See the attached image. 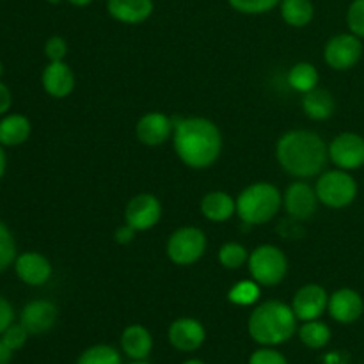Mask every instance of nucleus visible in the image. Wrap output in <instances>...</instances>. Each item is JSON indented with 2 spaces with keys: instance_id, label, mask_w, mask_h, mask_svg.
Here are the masks:
<instances>
[{
  "instance_id": "1",
  "label": "nucleus",
  "mask_w": 364,
  "mask_h": 364,
  "mask_svg": "<svg viewBox=\"0 0 364 364\" xmlns=\"http://www.w3.org/2000/svg\"><path fill=\"white\" fill-rule=\"evenodd\" d=\"M173 144L178 159L192 169H206L223 151V134L206 117H183L174 123Z\"/></svg>"
},
{
  "instance_id": "2",
  "label": "nucleus",
  "mask_w": 364,
  "mask_h": 364,
  "mask_svg": "<svg viewBox=\"0 0 364 364\" xmlns=\"http://www.w3.org/2000/svg\"><path fill=\"white\" fill-rule=\"evenodd\" d=\"M281 169L295 178H311L323 171L329 160V146L316 132L291 130L281 135L276 144Z\"/></svg>"
},
{
  "instance_id": "3",
  "label": "nucleus",
  "mask_w": 364,
  "mask_h": 364,
  "mask_svg": "<svg viewBox=\"0 0 364 364\" xmlns=\"http://www.w3.org/2000/svg\"><path fill=\"white\" fill-rule=\"evenodd\" d=\"M249 334L259 345H279L297 331V316L291 306L281 301L259 304L249 316Z\"/></svg>"
},
{
  "instance_id": "4",
  "label": "nucleus",
  "mask_w": 364,
  "mask_h": 364,
  "mask_svg": "<svg viewBox=\"0 0 364 364\" xmlns=\"http://www.w3.org/2000/svg\"><path fill=\"white\" fill-rule=\"evenodd\" d=\"M283 205L279 188L267 181L245 187L237 198V215L249 226H262L276 217Z\"/></svg>"
},
{
  "instance_id": "5",
  "label": "nucleus",
  "mask_w": 364,
  "mask_h": 364,
  "mask_svg": "<svg viewBox=\"0 0 364 364\" xmlns=\"http://www.w3.org/2000/svg\"><path fill=\"white\" fill-rule=\"evenodd\" d=\"M247 267L259 287H277L288 272V258L276 245L263 244L249 255Z\"/></svg>"
},
{
  "instance_id": "6",
  "label": "nucleus",
  "mask_w": 364,
  "mask_h": 364,
  "mask_svg": "<svg viewBox=\"0 0 364 364\" xmlns=\"http://www.w3.org/2000/svg\"><path fill=\"white\" fill-rule=\"evenodd\" d=\"M318 201L329 208L340 210L352 205L358 196V183L348 171L333 169L320 174L315 185Z\"/></svg>"
},
{
  "instance_id": "7",
  "label": "nucleus",
  "mask_w": 364,
  "mask_h": 364,
  "mask_svg": "<svg viewBox=\"0 0 364 364\" xmlns=\"http://www.w3.org/2000/svg\"><path fill=\"white\" fill-rule=\"evenodd\" d=\"M166 251L171 262L176 265H192L206 252V235L194 226L180 228L169 237Z\"/></svg>"
},
{
  "instance_id": "8",
  "label": "nucleus",
  "mask_w": 364,
  "mask_h": 364,
  "mask_svg": "<svg viewBox=\"0 0 364 364\" xmlns=\"http://www.w3.org/2000/svg\"><path fill=\"white\" fill-rule=\"evenodd\" d=\"M363 55L361 38L355 34H338L327 41L323 59L333 70L347 71L359 63Z\"/></svg>"
},
{
  "instance_id": "9",
  "label": "nucleus",
  "mask_w": 364,
  "mask_h": 364,
  "mask_svg": "<svg viewBox=\"0 0 364 364\" xmlns=\"http://www.w3.org/2000/svg\"><path fill=\"white\" fill-rule=\"evenodd\" d=\"M329 160L343 171H355L364 166V137L354 132L336 135L329 144Z\"/></svg>"
},
{
  "instance_id": "10",
  "label": "nucleus",
  "mask_w": 364,
  "mask_h": 364,
  "mask_svg": "<svg viewBox=\"0 0 364 364\" xmlns=\"http://www.w3.org/2000/svg\"><path fill=\"white\" fill-rule=\"evenodd\" d=\"M162 217V205L159 198L148 192L134 196L124 208V223L137 231H148L159 224Z\"/></svg>"
},
{
  "instance_id": "11",
  "label": "nucleus",
  "mask_w": 364,
  "mask_h": 364,
  "mask_svg": "<svg viewBox=\"0 0 364 364\" xmlns=\"http://www.w3.org/2000/svg\"><path fill=\"white\" fill-rule=\"evenodd\" d=\"M318 203L315 188L306 181H294L283 196L284 210L295 220H306L315 215Z\"/></svg>"
},
{
  "instance_id": "12",
  "label": "nucleus",
  "mask_w": 364,
  "mask_h": 364,
  "mask_svg": "<svg viewBox=\"0 0 364 364\" xmlns=\"http://www.w3.org/2000/svg\"><path fill=\"white\" fill-rule=\"evenodd\" d=\"M329 304V295L326 288L320 284H306L291 301V309H294L297 320L309 322V320H318L323 315Z\"/></svg>"
},
{
  "instance_id": "13",
  "label": "nucleus",
  "mask_w": 364,
  "mask_h": 364,
  "mask_svg": "<svg viewBox=\"0 0 364 364\" xmlns=\"http://www.w3.org/2000/svg\"><path fill=\"white\" fill-rule=\"evenodd\" d=\"M174 123L164 112H148L135 124L139 142L146 146H160L173 137Z\"/></svg>"
},
{
  "instance_id": "14",
  "label": "nucleus",
  "mask_w": 364,
  "mask_h": 364,
  "mask_svg": "<svg viewBox=\"0 0 364 364\" xmlns=\"http://www.w3.org/2000/svg\"><path fill=\"white\" fill-rule=\"evenodd\" d=\"M16 276L28 287H41L52 276V263L39 252H23L14 259Z\"/></svg>"
},
{
  "instance_id": "15",
  "label": "nucleus",
  "mask_w": 364,
  "mask_h": 364,
  "mask_svg": "<svg viewBox=\"0 0 364 364\" xmlns=\"http://www.w3.org/2000/svg\"><path fill=\"white\" fill-rule=\"evenodd\" d=\"M329 315L340 323H354L364 311L363 297L352 288H341L329 297Z\"/></svg>"
},
{
  "instance_id": "16",
  "label": "nucleus",
  "mask_w": 364,
  "mask_h": 364,
  "mask_svg": "<svg viewBox=\"0 0 364 364\" xmlns=\"http://www.w3.org/2000/svg\"><path fill=\"white\" fill-rule=\"evenodd\" d=\"M206 333L201 322L194 318H178L169 327V341L176 350L194 352L205 341Z\"/></svg>"
},
{
  "instance_id": "17",
  "label": "nucleus",
  "mask_w": 364,
  "mask_h": 364,
  "mask_svg": "<svg viewBox=\"0 0 364 364\" xmlns=\"http://www.w3.org/2000/svg\"><path fill=\"white\" fill-rule=\"evenodd\" d=\"M41 84L43 89H45L52 98L63 100L73 92L75 75L64 60H55V63H50L48 66L43 70Z\"/></svg>"
},
{
  "instance_id": "18",
  "label": "nucleus",
  "mask_w": 364,
  "mask_h": 364,
  "mask_svg": "<svg viewBox=\"0 0 364 364\" xmlns=\"http://www.w3.org/2000/svg\"><path fill=\"white\" fill-rule=\"evenodd\" d=\"M57 320V308L50 301H32L21 311V326L28 334H43L53 327Z\"/></svg>"
},
{
  "instance_id": "19",
  "label": "nucleus",
  "mask_w": 364,
  "mask_h": 364,
  "mask_svg": "<svg viewBox=\"0 0 364 364\" xmlns=\"http://www.w3.org/2000/svg\"><path fill=\"white\" fill-rule=\"evenodd\" d=\"M107 13L127 25H139L153 13V0H107Z\"/></svg>"
},
{
  "instance_id": "20",
  "label": "nucleus",
  "mask_w": 364,
  "mask_h": 364,
  "mask_svg": "<svg viewBox=\"0 0 364 364\" xmlns=\"http://www.w3.org/2000/svg\"><path fill=\"white\" fill-rule=\"evenodd\" d=\"M201 213L212 223H224L237 213V199L223 191L208 192L201 199Z\"/></svg>"
},
{
  "instance_id": "21",
  "label": "nucleus",
  "mask_w": 364,
  "mask_h": 364,
  "mask_svg": "<svg viewBox=\"0 0 364 364\" xmlns=\"http://www.w3.org/2000/svg\"><path fill=\"white\" fill-rule=\"evenodd\" d=\"M121 347H123L124 354L128 358L135 359V361H142V359L148 358L153 348L151 334L142 326L127 327L123 331V336H121Z\"/></svg>"
},
{
  "instance_id": "22",
  "label": "nucleus",
  "mask_w": 364,
  "mask_h": 364,
  "mask_svg": "<svg viewBox=\"0 0 364 364\" xmlns=\"http://www.w3.org/2000/svg\"><path fill=\"white\" fill-rule=\"evenodd\" d=\"M336 109V102H334L333 95L327 89L315 87L313 91L306 92L302 96V110L306 116L313 121H323L329 119Z\"/></svg>"
},
{
  "instance_id": "23",
  "label": "nucleus",
  "mask_w": 364,
  "mask_h": 364,
  "mask_svg": "<svg viewBox=\"0 0 364 364\" xmlns=\"http://www.w3.org/2000/svg\"><path fill=\"white\" fill-rule=\"evenodd\" d=\"M31 137V121L21 114H9L0 121V144L20 146Z\"/></svg>"
},
{
  "instance_id": "24",
  "label": "nucleus",
  "mask_w": 364,
  "mask_h": 364,
  "mask_svg": "<svg viewBox=\"0 0 364 364\" xmlns=\"http://www.w3.org/2000/svg\"><path fill=\"white\" fill-rule=\"evenodd\" d=\"M281 16L290 27H306L315 16L311 0H281Z\"/></svg>"
},
{
  "instance_id": "25",
  "label": "nucleus",
  "mask_w": 364,
  "mask_h": 364,
  "mask_svg": "<svg viewBox=\"0 0 364 364\" xmlns=\"http://www.w3.org/2000/svg\"><path fill=\"white\" fill-rule=\"evenodd\" d=\"M287 80H288V84H290L291 89H295V91L306 95V92H309V91H313L315 87H318L320 75H318V70H316L313 64L297 63L290 68Z\"/></svg>"
},
{
  "instance_id": "26",
  "label": "nucleus",
  "mask_w": 364,
  "mask_h": 364,
  "mask_svg": "<svg viewBox=\"0 0 364 364\" xmlns=\"http://www.w3.org/2000/svg\"><path fill=\"white\" fill-rule=\"evenodd\" d=\"M299 338L309 348H322L329 343L331 329L320 320H309L299 329Z\"/></svg>"
},
{
  "instance_id": "27",
  "label": "nucleus",
  "mask_w": 364,
  "mask_h": 364,
  "mask_svg": "<svg viewBox=\"0 0 364 364\" xmlns=\"http://www.w3.org/2000/svg\"><path fill=\"white\" fill-rule=\"evenodd\" d=\"M249 252L238 242H228V244L220 245L219 249V263L228 270L240 269L244 263H247Z\"/></svg>"
},
{
  "instance_id": "28",
  "label": "nucleus",
  "mask_w": 364,
  "mask_h": 364,
  "mask_svg": "<svg viewBox=\"0 0 364 364\" xmlns=\"http://www.w3.org/2000/svg\"><path fill=\"white\" fill-rule=\"evenodd\" d=\"M259 284L255 279H244L231 287L228 299L237 306H251L259 299Z\"/></svg>"
},
{
  "instance_id": "29",
  "label": "nucleus",
  "mask_w": 364,
  "mask_h": 364,
  "mask_svg": "<svg viewBox=\"0 0 364 364\" xmlns=\"http://www.w3.org/2000/svg\"><path fill=\"white\" fill-rule=\"evenodd\" d=\"M77 364H121V355L109 345H95L78 358Z\"/></svg>"
},
{
  "instance_id": "30",
  "label": "nucleus",
  "mask_w": 364,
  "mask_h": 364,
  "mask_svg": "<svg viewBox=\"0 0 364 364\" xmlns=\"http://www.w3.org/2000/svg\"><path fill=\"white\" fill-rule=\"evenodd\" d=\"M16 259V244L9 228L0 220V272L11 267Z\"/></svg>"
},
{
  "instance_id": "31",
  "label": "nucleus",
  "mask_w": 364,
  "mask_h": 364,
  "mask_svg": "<svg viewBox=\"0 0 364 364\" xmlns=\"http://www.w3.org/2000/svg\"><path fill=\"white\" fill-rule=\"evenodd\" d=\"M228 2L242 14H263L279 6L281 0H228Z\"/></svg>"
},
{
  "instance_id": "32",
  "label": "nucleus",
  "mask_w": 364,
  "mask_h": 364,
  "mask_svg": "<svg viewBox=\"0 0 364 364\" xmlns=\"http://www.w3.org/2000/svg\"><path fill=\"white\" fill-rule=\"evenodd\" d=\"M347 23L352 34L364 38V0H354L347 11Z\"/></svg>"
},
{
  "instance_id": "33",
  "label": "nucleus",
  "mask_w": 364,
  "mask_h": 364,
  "mask_svg": "<svg viewBox=\"0 0 364 364\" xmlns=\"http://www.w3.org/2000/svg\"><path fill=\"white\" fill-rule=\"evenodd\" d=\"M28 336V331L21 323H11L2 333V341L11 348V350H20L25 345Z\"/></svg>"
},
{
  "instance_id": "34",
  "label": "nucleus",
  "mask_w": 364,
  "mask_h": 364,
  "mask_svg": "<svg viewBox=\"0 0 364 364\" xmlns=\"http://www.w3.org/2000/svg\"><path fill=\"white\" fill-rule=\"evenodd\" d=\"M45 55L48 57L50 63L64 60V57L68 55L66 39L60 38V36H52V38L45 43Z\"/></svg>"
},
{
  "instance_id": "35",
  "label": "nucleus",
  "mask_w": 364,
  "mask_h": 364,
  "mask_svg": "<svg viewBox=\"0 0 364 364\" xmlns=\"http://www.w3.org/2000/svg\"><path fill=\"white\" fill-rule=\"evenodd\" d=\"M249 364H288L283 354L272 348H259L249 359Z\"/></svg>"
},
{
  "instance_id": "36",
  "label": "nucleus",
  "mask_w": 364,
  "mask_h": 364,
  "mask_svg": "<svg viewBox=\"0 0 364 364\" xmlns=\"http://www.w3.org/2000/svg\"><path fill=\"white\" fill-rule=\"evenodd\" d=\"M14 320V311L13 306L9 304V301H6L4 297H0V334L7 329V327L13 323Z\"/></svg>"
},
{
  "instance_id": "37",
  "label": "nucleus",
  "mask_w": 364,
  "mask_h": 364,
  "mask_svg": "<svg viewBox=\"0 0 364 364\" xmlns=\"http://www.w3.org/2000/svg\"><path fill=\"white\" fill-rule=\"evenodd\" d=\"M139 231L135 230V228H132L130 224H127L124 223L123 226H119L116 230V233H114V238H116V242L117 244H121V245H127V244H130V242H134V238H135V235H137Z\"/></svg>"
},
{
  "instance_id": "38",
  "label": "nucleus",
  "mask_w": 364,
  "mask_h": 364,
  "mask_svg": "<svg viewBox=\"0 0 364 364\" xmlns=\"http://www.w3.org/2000/svg\"><path fill=\"white\" fill-rule=\"evenodd\" d=\"M11 103H13V96H11L9 87L0 82V116L11 109Z\"/></svg>"
},
{
  "instance_id": "39",
  "label": "nucleus",
  "mask_w": 364,
  "mask_h": 364,
  "mask_svg": "<svg viewBox=\"0 0 364 364\" xmlns=\"http://www.w3.org/2000/svg\"><path fill=\"white\" fill-rule=\"evenodd\" d=\"M13 358V350L0 340V364H9Z\"/></svg>"
},
{
  "instance_id": "40",
  "label": "nucleus",
  "mask_w": 364,
  "mask_h": 364,
  "mask_svg": "<svg viewBox=\"0 0 364 364\" xmlns=\"http://www.w3.org/2000/svg\"><path fill=\"white\" fill-rule=\"evenodd\" d=\"M6 164H7L6 153H4L2 144H0V178H2L4 173H6Z\"/></svg>"
},
{
  "instance_id": "41",
  "label": "nucleus",
  "mask_w": 364,
  "mask_h": 364,
  "mask_svg": "<svg viewBox=\"0 0 364 364\" xmlns=\"http://www.w3.org/2000/svg\"><path fill=\"white\" fill-rule=\"evenodd\" d=\"M68 2L73 4V6H77V7H85V6H89L92 0H68Z\"/></svg>"
},
{
  "instance_id": "42",
  "label": "nucleus",
  "mask_w": 364,
  "mask_h": 364,
  "mask_svg": "<svg viewBox=\"0 0 364 364\" xmlns=\"http://www.w3.org/2000/svg\"><path fill=\"white\" fill-rule=\"evenodd\" d=\"M183 364H205V363L198 361V359H192V361H187V363H183Z\"/></svg>"
},
{
  "instance_id": "43",
  "label": "nucleus",
  "mask_w": 364,
  "mask_h": 364,
  "mask_svg": "<svg viewBox=\"0 0 364 364\" xmlns=\"http://www.w3.org/2000/svg\"><path fill=\"white\" fill-rule=\"evenodd\" d=\"M46 2H50V4H59L60 0H46Z\"/></svg>"
},
{
  "instance_id": "44",
  "label": "nucleus",
  "mask_w": 364,
  "mask_h": 364,
  "mask_svg": "<svg viewBox=\"0 0 364 364\" xmlns=\"http://www.w3.org/2000/svg\"><path fill=\"white\" fill-rule=\"evenodd\" d=\"M130 364H148V363H144V361H134V363H130Z\"/></svg>"
},
{
  "instance_id": "45",
  "label": "nucleus",
  "mask_w": 364,
  "mask_h": 364,
  "mask_svg": "<svg viewBox=\"0 0 364 364\" xmlns=\"http://www.w3.org/2000/svg\"><path fill=\"white\" fill-rule=\"evenodd\" d=\"M2 71H4V68H2V63H0V77H2Z\"/></svg>"
}]
</instances>
